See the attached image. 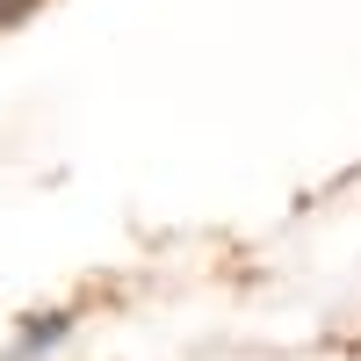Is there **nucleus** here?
Segmentation results:
<instances>
[{
  "instance_id": "f257e3e1",
  "label": "nucleus",
  "mask_w": 361,
  "mask_h": 361,
  "mask_svg": "<svg viewBox=\"0 0 361 361\" xmlns=\"http://www.w3.org/2000/svg\"><path fill=\"white\" fill-rule=\"evenodd\" d=\"M0 8H15V0H0Z\"/></svg>"
}]
</instances>
